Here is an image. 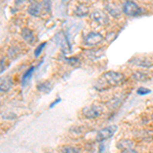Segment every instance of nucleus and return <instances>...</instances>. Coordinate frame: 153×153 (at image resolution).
<instances>
[{"label":"nucleus","instance_id":"1","mask_svg":"<svg viewBox=\"0 0 153 153\" xmlns=\"http://www.w3.org/2000/svg\"><path fill=\"white\" fill-rule=\"evenodd\" d=\"M101 80L104 83H100L101 85H103V89H106V87H114V86H118L120 84L125 82V76L120 73L114 71H109L103 74Z\"/></svg>","mask_w":153,"mask_h":153},{"label":"nucleus","instance_id":"2","mask_svg":"<svg viewBox=\"0 0 153 153\" xmlns=\"http://www.w3.org/2000/svg\"><path fill=\"white\" fill-rule=\"evenodd\" d=\"M103 112H104V108H103V106H101L99 104H92V105L86 106L82 110L83 115L86 118H88V120L98 118L103 114Z\"/></svg>","mask_w":153,"mask_h":153},{"label":"nucleus","instance_id":"3","mask_svg":"<svg viewBox=\"0 0 153 153\" xmlns=\"http://www.w3.org/2000/svg\"><path fill=\"white\" fill-rule=\"evenodd\" d=\"M117 131V127L115 125H110V126H107V127L103 128L101 129L99 132L97 133L96 135V142H103V141H106L108 140L109 138H111L113 135L115 134V132Z\"/></svg>","mask_w":153,"mask_h":153},{"label":"nucleus","instance_id":"4","mask_svg":"<svg viewBox=\"0 0 153 153\" xmlns=\"http://www.w3.org/2000/svg\"><path fill=\"white\" fill-rule=\"evenodd\" d=\"M123 11L129 16H138L142 14V8L134 1H126L123 4Z\"/></svg>","mask_w":153,"mask_h":153},{"label":"nucleus","instance_id":"5","mask_svg":"<svg viewBox=\"0 0 153 153\" xmlns=\"http://www.w3.org/2000/svg\"><path fill=\"white\" fill-rule=\"evenodd\" d=\"M54 40H55L56 44L61 48V50L65 53H68L71 51V44L70 41H68V37L63 32H58L57 34L54 37Z\"/></svg>","mask_w":153,"mask_h":153},{"label":"nucleus","instance_id":"6","mask_svg":"<svg viewBox=\"0 0 153 153\" xmlns=\"http://www.w3.org/2000/svg\"><path fill=\"white\" fill-rule=\"evenodd\" d=\"M104 40V37L101 35L100 33L97 32H90L87 34V36L84 39V44L86 46H96L98 44H100L101 42Z\"/></svg>","mask_w":153,"mask_h":153},{"label":"nucleus","instance_id":"7","mask_svg":"<svg viewBox=\"0 0 153 153\" xmlns=\"http://www.w3.org/2000/svg\"><path fill=\"white\" fill-rule=\"evenodd\" d=\"M131 63H133L136 66H139V68H150L153 66V61L151 59L146 58V57H136L130 60Z\"/></svg>","mask_w":153,"mask_h":153},{"label":"nucleus","instance_id":"8","mask_svg":"<svg viewBox=\"0 0 153 153\" xmlns=\"http://www.w3.org/2000/svg\"><path fill=\"white\" fill-rule=\"evenodd\" d=\"M90 16H91V19L95 22V23H97L98 25H100V26H104V25H106L108 23L107 16H106L104 12L101 11V10L93 11L92 13L90 14Z\"/></svg>","mask_w":153,"mask_h":153},{"label":"nucleus","instance_id":"9","mask_svg":"<svg viewBox=\"0 0 153 153\" xmlns=\"http://www.w3.org/2000/svg\"><path fill=\"white\" fill-rule=\"evenodd\" d=\"M21 35L27 43L33 44L34 42H35V36H34V33H33L32 30H30L28 28H24L23 30H22Z\"/></svg>","mask_w":153,"mask_h":153},{"label":"nucleus","instance_id":"10","mask_svg":"<svg viewBox=\"0 0 153 153\" xmlns=\"http://www.w3.org/2000/svg\"><path fill=\"white\" fill-rule=\"evenodd\" d=\"M12 87V79L10 76H4L1 78V83H0V91L3 92H8Z\"/></svg>","mask_w":153,"mask_h":153},{"label":"nucleus","instance_id":"11","mask_svg":"<svg viewBox=\"0 0 153 153\" xmlns=\"http://www.w3.org/2000/svg\"><path fill=\"white\" fill-rule=\"evenodd\" d=\"M28 12L32 16H39L41 13V4L37 2H32L28 7Z\"/></svg>","mask_w":153,"mask_h":153},{"label":"nucleus","instance_id":"12","mask_svg":"<svg viewBox=\"0 0 153 153\" xmlns=\"http://www.w3.org/2000/svg\"><path fill=\"white\" fill-rule=\"evenodd\" d=\"M134 146L135 142L130 139H123L117 142V148H120L122 151L126 149H132V148H134Z\"/></svg>","mask_w":153,"mask_h":153},{"label":"nucleus","instance_id":"13","mask_svg":"<svg viewBox=\"0 0 153 153\" xmlns=\"http://www.w3.org/2000/svg\"><path fill=\"white\" fill-rule=\"evenodd\" d=\"M75 14L78 18H84L89 14V8L85 4H79L75 9Z\"/></svg>","mask_w":153,"mask_h":153},{"label":"nucleus","instance_id":"14","mask_svg":"<svg viewBox=\"0 0 153 153\" xmlns=\"http://www.w3.org/2000/svg\"><path fill=\"white\" fill-rule=\"evenodd\" d=\"M105 8H106V10L110 13V16H112L113 18H117V16H120V11H122L117 5H114V4H112V3H107L105 5Z\"/></svg>","mask_w":153,"mask_h":153},{"label":"nucleus","instance_id":"15","mask_svg":"<svg viewBox=\"0 0 153 153\" xmlns=\"http://www.w3.org/2000/svg\"><path fill=\"white\" fill-rule=\"evenodd\" d=\"M133 79H135L136 81H140V82H145L149 79V75L145 71H135L134 74L132 75Z\"/></svg>","mask_w":153,"mask_h":153},{"label":"nucleus","instance_id":"16","mask_svg":"<svg viewBox=\"0 0 153 153\" xmlns=\"http://www.w3.org/2000/svg\"><path fill=\"white\" fill-rule=\"evenodd\" d=\"M34 71H35V66H31V68L26 71V73L22 76V84H23V85H26L27 82H28L30 80V78L32 76V75H33Z\"/></svg>","mask_w":153,"mask_h":153},{"label":"nucleus","instance_id":"17","mask_svg":"<svg viewBox=\"0 0 153 153\" xmlns=\"http://www.w3.org/2000/svg\"><path fill=\"white\" fill-rule=\"evenodd\" d=\"M51 88H52V85H51V83L49 82H43V83H40L38 86H37V89H38L40 92H50Z\"/></svg>","mask_w":153,"mask_h":153},{"label":"nucleus","instance_id":"18","mask_svg":"<svg viewBox=\"0 0 153 153\" xmlns=\"http://www.w3.org/2000/svg\"><path fill=\"white\" fill-rule=\"evenodd\" d=\"M19 54V49L18 47H16V46H12V47L9 48L8 51H7V55L11 59H16L18 57Z\"/></svg>","mask_w":153,"mask_h":153},{"label":"nucleus","instance_id":"19","mask_svg":"<svg viewBox=\"0 0 153 153\" xmlns=\"http://www.w3.org/2000/svg\"><path fill=\"white\" fill-rule=\"evenodd\" d=\"M61 153H80V149L74 146H63L61 148Z\"/></svg>","mask_w":153,"mask_h":153},{"label":"nucleus","instance_id":"20","mask_svg":"<svg viewBox=\"0 0 153 153\" xmlns=\"http://www.w3.org/2000/svg\"><path fill=\"white\" fill-rule=\"evenodd\" d=\"M89 56H90V58L92 59H98L101 57V54H102V52H101L100 49H93V50H90V52L88 53Z\"/></svg>","mask_w":153,"mask_h":153},{"label":"nucleus","instance_id":"21","mask_svg":"<svg viewBox=\"0 0 153 153\" xmlns=\"http://www.w3.org/2000/svg\"><path fill=\"white\" fill-rule=\"evenodd\" d=\"M46 45H47V43H46V42H43V43H41L40 45H38V47L36 48L35 52H34V55H35V57H38V56L40 55L41 52L43 51V49L45 48Z\"/></svg>","mask_w":153,"mask_h":153},{"label":"nucleus","instance_id":"22","mask_svg":"<svg viewBox=\"0 0 153 153\" xmlns=\"http://www.w3.org/2000/svg\"><path fill=\"white\" fill-rule=\"evenodd\" d=\"M149 93H151V90L148 88L140 87L137 89V94H139V95H146V94H149Z\"/></svg>","mask_w":153,"mask_h":153},{"label":"nucleus","instance_id":"23","mask_svg":"<svg viewBox=\"0 0 153 153\" xmlns=\"http://www.w3.org/2000/svg\"><path fill=\"white\" fill-rule=\"evenodd\" d=\"M66 61L70 63L71 65L73 66H76L80 65V60H79L78 57H70V58H66Z\"/></svg>","mask_w":153,"mask_h":153},{"label":"nucleus","instance_id":"24","mask_svg":"<svg viewBox=\"0 0 153 153\" xmlns=\"http://www.w3.org/2000/svg\"><path fill=\"white\" fill-rule=\"evenodd\" d=\"M120 153H139L136 149L132 148V149H126V150H123Z\"/></svg>","mask_w":153,"mask_h":153},{"label":"nucleus","instance_id":"25","mask_svg":"<svg viewBox=\"0 0 153 153\" xmlns=\"http://www.w3.org/2000/svg\"><path fill=\"white\" fill-rule=\"evenodd\" d=\"M60 101H61V98H59V97H58V98H56V99L54 100L53 102H52V103H51V104H50V108L54 107V106H55L56 104H58V103L60 102Z\"/></svg>","mask_w":153,"mask_h":153},{"label":"nucleus","instance_id":"26","mask_svg":"<svg viewBox=\"0 0 153 153\" xmlns=\"http://www.w3.org/2000/svg\"><path fill=\"white\" fill-rule=\"evenodd\" d=\"M43 5L45 8H47V11H50V5H51V2L50 1H45L43 3Z\"/></svg>","mask_w":153,"mask_h":153},{"label":"nucleus","instance_id":"27","mask_svg":"<svg viewBox=\"0 0 153 153\" xmlns=\"http://www.w3.org/2000/svg\"><path fill=\"white\" fill-rule=\"evenodd\" d=\"M5 70V62H4V57L1 58V73H3Z\"/></svg>","mask_w":153,"mask_h":153},{"label":"nucleus","instance_id":"28","mask_svg":"<svg viewBox=\"0 0 153 153\" xmlns=\"http://www.w3.org/2000/svg\"><path fill=\"white\" fill-rule=\"evenodd\" d=\"M151 120H152V122H153V113H152V115H151Z\"/></svg>","mask_w":153,"mask_h":153}]
</instances>
